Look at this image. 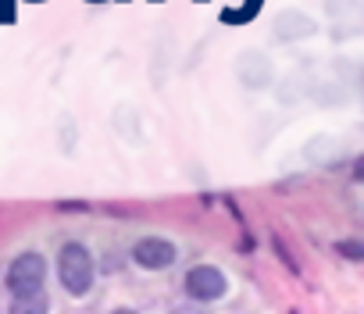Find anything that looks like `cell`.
Segmentation results:
<instances>
[{
    "label": "cell",
    "mask_w": 364,
    "mask_h": 314,
    "mask_svg": "<svg viewBox=\"0 0 364 314\" xmlns=\"http://www.w3.org/2000/svg\"><path fill=\"white\" fill-rule=\"evenodd\" d=\"M93 275H97V268H93V257L82 243H65L58 250V278L72 296H86L93 286Z\"/></svg>",
    "instance_id": "cell-1"
},
{
    "label": "cell",
    "mask_w": 364,
    "mask_h": 314,
    "mask_svg": "<svg viewBox=\"0 0 364 314\" xmlns=\"http://www.w3.org/2000/svg\"><path fill=\"white\" fill-rule=\"evenodd\" d=\"M43 278H47V261H43V254L26 250V254L15 257V264H11V271H8V289H11L15 296H33V293L43 289Z\"/></svg>",
    "instance_id": "cell-2"
},
{
    "label": "cell",
    "mask_w": 364,
    "mask_h": 314,
    "mask_svg": "<svg viewBox=\"0 0 364 314\" xmlns=\"http://www.w3.org/2000/svg\"><path fill=\"white\" fill-rule=\"evenodd\" d=\"M236 79H240V86H247V90H264V86H272L275 68H272L268 54H261V50H243V54L236 58Z\"/></svg>",
    "instance_id": "cell-3"
},
{
    "label": "cell",
    "mask_w": 364,
    "mask_h": 314,
    "mask_svg": "<svg viewBox=\"0 0 364 314\" xmlns=\"http://www.w3.org/2000/svg\"><path fill=\"white\" fill-rule=\"evenodd\" d=\"M225 289H229V282H225L222 268H215V264H197L186 271V293L193 300H218V296H225Z\"/></svg>",
    "instance_id": "cell-4"
},
{
    "label": "cell",
    "mask_w": 364,
    "mask_h": 314,
    "mask_svg": "<svg viewBox=\"0 0 364 314\" xmlns=\"http://www.w3.org/2000/svg\"><path fill=\"white\" fill-rule=\"evenodd\" d=\"M272 33H275V40H282V43H296V40L314 36V33H318V22H314V18H307L304 11H296V8H286V11H279V15H275Z\"/></svg>",
    "instance_id": "cell-5"
},
{
    "label": "cell",
    "mask_w": 364,
    "mask_h": 314,
    "mask_svg": "<svg viewBox=\"0 0 364 314\" xmlns=\"http://www.w3.org/2000/svg\"><path fill=\"white\" fill-rule=\"evenodd\" d=\"M175 257H178L175 243L171 239H161V236H146V239H139L132 247V261L139 268H168Z\"/></svg>",
    "instance_id": "cell-6"
},
{
    "label": "cell",
    "mask_w": 364,
    "mask_h": 314,
    "mask_svg": "<svg viewBox=\"0 0 364 314\" xmlns=\"http://www.w3.org/2000/svg\"><path fill=\"white\" fill-rule=\"evenodd\" d=\"M171 58H175V40H171V33H164V36H157L154 47H150V86H154V90H161V86L168 82V75H171Z\"/></svg>",
    "instance_id": "cell-7"
},
{
    "label": "cell",
    "mask_w": 364,
    "mask_h": 314,
    "mask_svg": "<svg viewBox=\"0 0 364 314\" xmlns=\"http://www.w3.org/2000/svg\"><path fill=\"white\" fill-rule=\"evenodd\" d=\"M307 100H314L318 107H343V104H350V90L339 79H311Z\"/></svg>",
    "instance_id": "cell-8"
},
{
    "label": "cell",
    "mask_w": 364,
    "mask_h": 314,
    "mask_svg": "<svg viewBox=\"0 0 364 314\" xmlns=\"http://www.w3.org/2000/svg\"><path fill=\"white\" fill-rule=\"evenodd\" d=\"M111 125H114V132H118L125 143H136V139H139V111H136L129 100L114 104V111H111Z\"/></svg>",
    "instance_id": "cell-9"
},
{
    "label": "cell",
    "mask_w": 364,
    "mask_h": 314,
    "mask_svg": "<svg viewBox=\"0 0 364 314\" xmlns=\"http://www.w3.org/2000/svg\"><path fill=\"white\" fill-rule=\"evenodd\" d=\"M307 82H311V75H304V72H289L286 79H279V86H275V97H279V104L293 107V104L307 100Z\"/></svg>",
    "instance_id": "cell-10"
},
{
    "label": "cell",
    "mask_w": 364,
    "mask_h": 314,
    "mask_svg": "<svg viewBox=\"0 0 364 314\" xmlns=\"http://www.w3.org/2000/svg\"><path fill=\"white\" fill-rule=\"evenodd\" d=\"M339 150H343V143H339L336 136H325V132H321V136H314V139L304 146V153L311 157L314 165H332V157H336Z\"/></svg>",
    "instance_id": "cell-11"
},
{
    "label": "cell",
    "mask_w": 364,
    "mask_h": 314,
    "mask_svg": "<svg viewBox=\"0 0 364 314\" xmlns=\"http://www.w3.org/2000/svg\"><path fill=\"white\" fill-rule=\"evenodd\" d=\"M75 146H79V121H75V114H61L58 118V150L68 157V153H75Z\"/></svg>",
    "instance_id": "cell-12"
},
{
    "label": "cell",
    "mask_w": 364,
    "mask_h": 314,
    "mask_svg": "<svg viewBox=\"0 0 364 314\" xmlns=\"http://www.w3.org/2000/svg\"><path fill=\"white\" fill-rule=\"evenodd\" d=\"M357 8H360V0H325V15H332L336 22L357 15Z\"/></svg>",
    "instance_id": "cell-13"
},
{
    "label": "cell",
    "mask_w": 364,
    "mask_h": 314,
    "mask_svg": "<svg viewBox=\"0 0 364 314\" xmlns=\"http://www.w3.org/2000/svg\"><path fill=\"white\" fill-rule=\"evenodd\" d=\"M15 310L22 314H40V310H50V303L40 296V293H33V296H15Z\"/></svg>",
    "instance_id": "cell-14"
},
{
    "label": "cell",
    "mask_w": 364,
    "mask_h": 314,
    "mask_svg": "<svg viewBox=\"0 0 364 314\" xmlns=\"http://www.w3.org/2000/svg\"><path fill=\"white\" fill-rule=\"evenodd\" d=\"M332 72H336V79H346V82H353V86H357V79H360L357 61H350V58H336V61H332Z\"/></svg>",
    "instance_id": "cell-15"
},
{
    "label": "cell",
    "mask_w": 364,
    "mask_h": 314,
    "mask_svg": "<svg viewBox=\"0 0 364 314\" xmlns=\"http://www.w3.org/2000/svg\"><path fill=\"white\" fill-rule=\"evenodd\" d=\"M272 250H275V257H282V261H286V268H289L293 275L300 271V264H296V257L289 254V247H286V239H279V236H275V239H272Z\"/></svg>",
    "instance_id": "cell-16"
},
{
    "label": "cell",
    "mask_w": 364,
    "mask_h": 314,
    "mask_svg": "<svg viewBox=\"0 0 364 314\" xmlns=\"http://www.w3.org/2000/svg\"><path fill=\"white\" fill-rule=\"evenodd\" d=\"M336 250L346 254L350 261H364V247H360L357 239H343V243H336Z\"/></svg>",
    "instance_id": "cell-17"
},
{
    "label": "cell",
    "mask_w": 364,
    "mask_h": 314,
    "mask_svg": "<svg viewBox=\"0 0 364 314\" xmlns=\"http://www.w3.org/2000/svg\"><path fill=\"white\" fill-rule=\"evenodd\" d=\"M360 33V26L353 22V26H332V43H343V40H350V36H357Z\"/></svg>",
    "instance_id": "cell-18"
},
{
    "label": "cell",
    "mask_w": 364,
    "mask_h": 314,
    "mask_svg": "<svg viewBox=\"0 0 364 314\" xmlns=\"http://www.w3.org/2000/svg\"><path fill=\"white\" fill-rule=\"evenodd\" d=\"M58 211H90V204L86 200H61Z\"/></svg>",
    "instance_id": "cell-19"
}]
</instances>
